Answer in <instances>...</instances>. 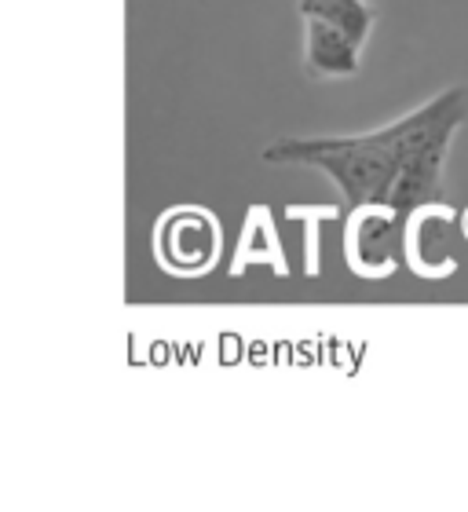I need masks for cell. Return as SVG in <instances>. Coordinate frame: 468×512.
<instances>
[{"label": "cell", "mask_w": 468, "mask_h": 512, "mask_svg": "<svg viewBox=\"0 0 468 512\" xmlns=\"http://www.w3.org/2000/svg\"><path fill=\"white\" fill-rule=\"evenodd\" d=\"M468 121V88L454 85L428 99L392 125L362 136L278 139L264 150L267 165H311L341 187L344 202H381L399 213L439 202V172L454 143V132Z\"/></svg>", "instance_id": "6da1fadb"}, {"label": "cell", "mask_w": 468, "mask_h": 512, "mask_svg": "<svg viewBox=\"0 0 468 512\" xmlns=\"http://www.w3.org/2000/svg\"><path fill=\"white\" fill-rule=\"evenodd\" d=\"M406 220L410 216L395 205H355L344 227V256L351 271L362 278L392 275L399 260H406Z\"/></svg>", "instance_id": "7a4b0ae2"}, {"label": "cell", "mask_w": 468, "mask_h": 512, "mask_svg": "<svg viewBox=\"0 0 468 512\" xmlns=\"http://www.w3.org/2000/svg\"><path fill=\"white\" fill-rule=\"evenodd\" d=\"M154 253L161 267L172 275L194 278L205 275L220 256V224L213 213L198 205H180L158 220L154 231Z\"/></svg>", "instance_id": "3957f363"}, {"label": "cell", "mask_w": 468, "mask_h": 512, "mask_svg": "<svg viewBox=\"0 0 468 512\" xmlns=\"http://www.w3.org/2000/svg\"><path fill=\"white\" fill-rule=\"evenodd\" d=\"M454 224H458L454 209L439 202H428L410 213V220H406V264L421 278H447L458 267Z\"/></svg>", "instance_id": "277c9868"}, {"label": "cell", "mask_w": 468, "mask_h": 512, "mask_svg": "<svg viewBox=\"0 0 468 512\" xmlns=\"http://www.w3.org/2000/svg\"><path fill=\"white\" fill-rule=\"evenodd\" d=\"M308 41H304V66L319 81H341L359 74V48L344 30L322 19H304Z\"/></svg>", "instance_id": "5b68a950"}, {"label": "cell", "mask_w": 468, "mask_h": 512, "mask_svg": "<svg viewBox=\"0 0 468 512\" xmlns=\"http://www.w3.org/2000/svg\"><path fill=\"white\" fill-rule=\"evenodd\" d=\"M297 11L304 19L330 22V26L348 33L355 44H366V37L373 30V19H377L366 0H300Z\"/></svg>", "instance_id": "8992f818"}, {"label": "cell", "mask_w": 468, "mask_h": 512, "mask_svg": "<svg viewBox=\"0 0 468 512\" xmlns=\"http://www.w3.org/2000/svg\"><path fill=\"white\" fill-rule=\"evenodd\" d=\"M461 235L468 238V209H465V213H461Z\"/></svg>", "instance_id": "52a82bcc"}]
</instances>
